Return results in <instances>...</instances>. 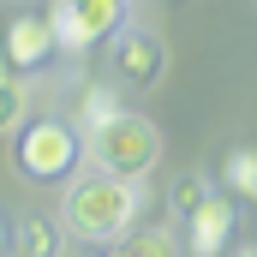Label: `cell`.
<instances>
[{"label":"cell","mask_w":257,"mask_h":257,"mask_svg":"<svg viewBox=\"0 0 257 257\" xmlns=\"http://www.w3.org/2000/svg\"><path fill=\"white\" fill-rule=\"evenodd\" d=\"M138 221V180H114V174H84L66 186L60 227L84 245H120Z\"/></svg>","instance_id":"cell-1"},{"label":"cell","mask_w":257,"mask_h":257,"mask_svg":"<svg viewBox=\"0 0 257 257\" xmlns=\"http://www.w3.org/2000/svg\"><path fill=\"white\" fill-rule=\"evenodd\" d=\"M12 138H18L12 144V168L24 180H36V186H66L72 168H78V156H84L78 132L66 120H24Z\"/></svg>","instance_id":"cell-2"},{"label":"cell","mask_w":257,"mask_h":257,"mask_svg":"<svg viewBox=\"0 0 257 257\" xmlns=\"http://www.w3.org/2000/svg\"><path fill=\"white\" fill-rule=\"evenodd\" d=\"M90 162L102 174H114V180H144L162 162V132H156V120H144V114L108 120L102 132H90Z\"/></svg>","instance_id":"cell-3"},{"label":"cell","mask_w":257,"mask_h":257,"mask_svg":"<svg viewBox=\"0 0 257 257\" xmlns=\"http://www.w3.org/2000/svg\"><path fill=\"white\" fill-rule=\"evenodd\" d=\"M126 6L132 0H54L48 18H54V36L66 54H90L102 36L126 30Z\"/></svg>","instance_id":"cell-4"},{"label":"cell","mask_w":257,"mask_h":257,"mask_svg":"<svg viewBox=\"0 0 257 257\" xmlns=\"http://www.w3.org/2000/svg\"><path fill=\"white\" fill-rule=\"evenodd\" d=\"M233 227H239V209L233 197H203L192 215H186V257H227L233 251Z\"/></svg>","instance_id":"cell-5"},{"label":"cell","mask_w":257,"mask_h":257,"mask_svg":"<svg viewBox=\"0 0 257 257\" xmlns=\"http://www.w3.org/2000/svg\"><path fill=\"white\" fill-rule=\"evenodd\" d=\"M0 54H6V66H18V72L48 66L54 54H60L54 18H48V12H24V18H12V24L0 30Z\"/></svg>","instance_id":"cell-6"},{"label":"cell","mask_w":257,"mask_h":257,"mask_svg":"<svg viewBox=\"0 0 257 257\" xmlns=\"http://www.w3.org/2000/svg\"><path fill=\"white\" fill-rule=\"evenodd\" d=\"M114 72H120V84H132V90L162 84V72H168L162 36H156V30H120V36H114Z\"/></svg>","instance_id":"cell-7"},{"label":"cell","mask_w":257,"mask_h":257,"mask_svg":"<svg viewBox=\"0 0 257 257\" xmlns=\"http://www.w3.org/2000/svg\"><path fill=\"white\" fill-rule=\"evenodd\" d=\"M6 251H18V257H60V221H54V215L18 221V233H12Z\"/></svg>","instance_id":"cell-8"},{"label":"cell","mask_w":257,"mask_h":257,"mask_svg":"<svg viewBox=\"0 0 257 257\" xmlns=\"http://www.w3.org/2000/svg\"><path fill=\"white\" fill-rule=\"evenodd\" d=\"M126 108H120V96H114V84H84L78 90V126L84 132H102L108 120H120Z\"/></svg>","instance_id":"cell-9"},{"label":"cell","mask_w":257,"mask_h":257,"mask_svg":"<svg viewBox=\"0 0 257 257\" xmlns=\"http://www.w3.org/2000/svg\"><path fill=\"white\" fill-rule=\"evenodd\" d=\"M221 186L233 203H257V150H227L221 162Z\"/></svg>","instance_id":"cell-10"},{"label":"cell","mask_w":257,"mask_h":257,"mask_svg":"<svg viewBox=\"0 0 257 257\" xmlns=\"http://www.w3.org/2000/svg\"><path fill=\"white\" fill-rule=\"evenodd\" d=\"M126 251L132 257H186V245L168 227H138V233H126Z\"/></svg>","instance_id":"cell-11"},{"label":"cell","mask_w":257,"mask_h":257,"mask_svg":"<svg viewBox=\"0 0 257 257\" xmlns=\"http://www.w3.org/2000/svg\"><path fill=\"white\" fill-rule=\"evenodd\" d=\"M24 108H30L24 84H18L12 72H0V138H12V132L24 126Z\"/></svg>","instance_id":"cell-12"},{"label":"cell","mask_w":257,"mask_h":257,"mask_svg":"<svg viewBox=\"0 0 257 257\" xmlns=\"http://www.w3.org/2000/svg\"><path fill=\"white\" fill-rule=\"evenodd\" d=\"M203 197H209V186H203V174H180V180H174V192H168V203H174V215L186 221V215H192V209L203 203Z\"/></svg>","instance_id":"cell-13"},{"label":"cell","mask_w":257,"mask_h":257,"mask_svg":"<svg viewBox=\"0 0 257 257\" xmlns=\"http://www.w3.org/2000/svg\"><path fill=\"white\" fill-rule=\"evenodd\" d=\"M6 245H12V233H6V221H0V257H6Z\"/></svg>","instance_id":"cell-14"},{"label":"cell","mask_w":257,"mask_h":257,"mask_svg":"<svg viewBox=\"0 0 257 257\" xmlns=\"http://www.w3.org/2000/svg\"><path fill=\"white\" fill-rule=\"evenodd\" d=\"M108 257H132V251H126V245H114V251H108Z\"/></svg>","instance_id":"cell-15"},{"label":"cell","mask_w":257,"mask_h":257,"mask_svg":"<svg viewBox=\"0 0 257 257\" xmlns=\"http://www.w3.org/2000/svg\"><path fill=\"white\" fill-rule=\"evenodd\" d=\"M233 257H257V245H251V251H233Z\"/></svg>","instance_id":"cell-16"}]
</instances>
